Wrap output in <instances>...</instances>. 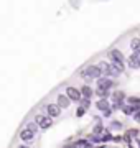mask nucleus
I'll list each match as a JSON object with an SVG mask.
<instances>
[{
  "label": "nucleus",
  "instance_id": "obj_25",
  "mask_svg": "<svg viewBox=\"0 0 140 148\" xmlns=\"http://www.w3.org/2000/svg\"><path fill=\"white\" fill-rule=\"evenodd\" d=\"M84 112H86V109H84V107H78V110H76V117H82L84 115Z\"/></svg>",
  "mask_w": 140,
  "mask_h": 148
},
{
  "label": "nucleus",
  "instance_id": "obj_11",
  "mask_svg": "<svg viewBox=\"0 0 140 148\" xmlns=\"http://www.w3.org/2000/svg\"><path fill=\"white\" fill-rule=\"evenodd\" d=\"M58 106L61 107V109H68V107L71 106V101H69V97L65 94H59L58 95Z\"/></svg>",
  "mask_w": 140,
  "mask_h": 148
},
{
  "label": "nucleus",
  "instance_id": "obj_14",
  "mask_svg": "<svg viewBox=\"0 0 140 148\" xmlns=\"http://www.w3.org/2000/svg\"><path fill=\"white\" fill-rule=\"evenodd\" d=\"M130 49H132L134 53L140 54V40L139 38H134V40L130 41Z\"/></svg>",
  "mask_w": 140,
  "mask_h": 148
},
{
  "label": "nucleus",
  "instance_id": "obj_28",
  "mask_svg": "<svg viewBox=\"0 0 140 148\" xmlns=\"http://www.w3.org/2000/svg\"><path fill=\"white\" fill-rule=\"evenodd\" d=\"M112 142H115V143H120L122 142V137L119 135V137H112Z\"/></svg>",
  "mask_w": 140,
  "mask_h": 148
},
{
  "label": "nucleus",
  "instance_id": "obj_7",
  "mask_svg": "<svg viewBox=\"0 0 140 148\" xmlns=\"http://www.w3.org/2000/svg\"><path fill=\"white\" fill-rule=\"evenodd\" d=\"M35 135H36V133L33 132V130H30L28 127H25L22 132H20V140H23L25 143H30V142H33Z\"/></svg>",
  "mask_w": 140,
  "mask_h": 148
},
{
  "label": "nucleus",
  "instance_id": "obj_3",
  "mask_svg": "<svg viewBox=\"0 0 140 148\" xmlns=\"http://www.w3.org/2000/svg\"><path fill=\"white\" fill-rule=\"evenodd\" d=\"M99 68L102 71V76H107V77H117L119 74H120L112 63H104L102 61V63L99 64Z\"/></svg>",
  "mask_w": 140,
  "mask_h": 148
},
{
  "label": "nucleus",
  "instance_id": "obj_10",
  "mask_svg": "<svg viewBox=\"0 0 140 148\" xmlns=\"http://www.w3.org/2000/svg\"><path fill=\"white\" fill-rule=\"evenodd\" d=\"M109 58H110V61H125V56L120 49H110L109 51Z\"/></svg>",
  "mask_w": 140,
  "mask_h": 148
},
{
  "label": "nucleus",
  "instance_id": "obj_6",
  "mask_svg": "<svg viewBox=\"0 0 140 148\" xmlns=\"http://www.w3.org/2000/svg\"><path fill=\"white\" fill-rule=\"evenodd\" d=\"M127 66L130 69H140V54L134 53L127 58Z\"/></svg>",
  "mask_w": 140,
  "mask_h": 148
},
{
  "label": "nucleus",
  "instance_id": "obj_20",
  "mask_svg": "<svg viewBox=\"0 0 140 148\" xmlns=\"http://www.w3.org/2000/svg\"><path fill=\"white\" fill-rule=\"evenodd\" d=\"M92 133H96V135H101V133H104V127H102V123H97L96 127H94V130H92Z\"/></svg>",
  "mask_w": 140,
  "mask_h": 148
},
{
  "label": "nucleus",
  "instance_id": "obj_5",
  "mask_svg": "<svg viewBox=\"0 0 140 148\" xmlns=\"http://www.w3.org/2000/svg\"><path fill=\"white\" fill-rule=\"evenodd\" d=\"M66 95L69 97L71 102H79V99H81V92H79V89H76V87H73V86L66 87Z\"/></svg>",
  "mask_w": 140,
  "mask_h": 148
},
{
  "label": "nucleus",
  "instance_id": "obj_23",
  "mask_svg": "<svg viewBox=\"0 0 140 148\" xmlns=\"http://www.w3.org/2000/svg\"><path fill=\"white\" fill-rule=\"evenodd\" d=\"M114 109H115V110H119V109H122V107H124V99H122V101H114Z\"/></svg>",
  "mask_w": 140,
  "mask_h": 148
},
{
  "label": "nucleus",
  "instance_id": "obj_21",
  "mask_svg": "<svg viewBox=\"0 0 140 148\" xmlns=\"http://www.w3.org/2000/svg\"><path fill=\"white\" fill-rule=\"evenodd\" d=\"M110 140H112V135L109 132H106L102 137H101V143H107V142H110Z\"/></svg>",
  "mask_w": 140,
  "mask_h": 148
},
{
  "label": "nucleus",
  "instance_id": "obj_19",
  "mask_svg": "<svg viewBox=\"0 0 140 148\" xmlns=\"http://www.w3.org/2000/svg\"><path fill=\"white\" fill-rule=\"evenodd\" d=\"M127 102L132 104V106H140V97H134V95H130V97H127Z\"/></svg>",
  "mask_w": 140,
  "mask_h": 148
},
{
  "label": "nucleus",
  "instance_id": "obj_12",
  "mask_svg": "<svg viewBox=\"0 0 140 148\" xmlns=\"http://www.w3.org/2000/svg\"><path fill=\"white\" fill-rule=\"evenodd\" d=\"M139 109H140V106H132V104H129V106H124L120 110L124 112L125 115H132V114H134L135 110H139Z\"/></svg>",
  "mask_w": 140,
  "mask_h": 148
},
{
  "label": "nucleus",
  "instance_id": "obj_13",
  "mask_svg": "<svg viewBox=\"0 0 140 148\" xmlns=\"http://www.w3.org/2000/svg\"><path fill=\"white\" fill-rule=\"evenodd\" d=\"M107 107H110V106H109V101H106V99H102V97H101V101L96 102V109H97V110L102 112V110H106Z\"/></svg>",
  "mask_w": 140,
  "mask_h": 148
},
{
  "label": "nucleus",
  "instance_id": "obj_4",
  "mask_svg": "<svg viewBox=\"0 0 140 148\" xmlns=\"http://www.w3.org/2000/svg\"><path fill=\"white\" fill-rule=\"evenodd\" d=\"M115 82H114L110 77L107 76H101V77H97V87H104V89H112Z\"/></svg>",
  "mask_w": 140,
  "mask_h": 148
},
{
  "label": "nucleus",
  "instance_id": "obj_29",
  "mask_svg": "<svg viewBox=\"0 0 140 148\" xmlns=\"http://www.w3.org/2000/svg\"><path fill=\"white\" fill-rule=\"evenodd\" d=\"M135 140H137V145L140 147V138H137V137H135Z\"/></svg>",
  "mask_w": 140,
  "mask_h": 148
},
{
  "label": "nucleus",
  "instance_id": "obj_8",
  "mask_svg": "<svg viewBox=\"0 0 140 148\" xmlns=\"http://www.w3.org/2000/svg\"><path fill=\"white\" fill-rule=\"evenodd\" d=\"M46 114H48L49 117L56 119V117L61 115V107H59L58 104H48V106H46Z\"/></svg>",
  "mask_w": 140,
  "mask_h": 148
},
{
  "label": "nucleus",
  "instance_id": "obj_27",
  "mask_svg": "<svg viewBox=\"0 0 140 148\" xmlns=\"http://www.w3.org/2000/svg\"><path fill=\"white\" fill-rule=\"evenodd\" d=\"M132 115H134V120L140 122V109H139V110H135L134 114H132Z\"/></svg>",
  "mask_w": 140,
  "mask_h": 148
},
{
  "label": "nucleus",
  "instance_id": "obj_15",
  "mask_svg": "<svg viewBox=\"0 0 140 148\" xmlns=\"http://www.w3.org/2000/svg\"><path fill=\"white\" fill-rule=\"evenodd\" d=\"M79 92H81V95H84V97H92V94H94V90H92L89 86H82L81 89H79Z\"/></svg>",
  "mask_w": 140,
  "mask_h": 148
},
{
  "label": "nucleus",
  "instance_id": "obj_22",
  "mask_svg": "<svg viewBox=\"0 0 140 148\" xmlns=\"http://www.w3.org/2000/svg\"><path fill=\"white\" fill-rule=\"evenodd\" d=\"M27 127L30 128V130H33L35 133H36V132H38V128H40V127L36 125V122H30V123H27Z\"/></svg>",
  "mask_w": 140,
  "mask_h": 148
},
{
  "label": "nucleus",
  "instance_id": "obj_18",
  "mask_svg": "<svg viewBox=\"0 0 140 148\" xmlns=\"http://www.w3.org/2000/svg\"><path fill=\"white\" fill-rule=\"evenodd\" d=\"M112 99L114 101H122V99H125V94L122 92V90H114Z\"/></svg>",
  "mask_w": 140,
  "mask_h": 148
},
{
  "label": "nucleus",
  "instance_id": "obj_9",
  "mask_svg": "<svg viewBox=\"0 0 140 148\" xmlns=\"http://www.w3.org/2000/svg\"><path fill=\"white\" fill-rule=\"evenodd\" d=\"M137 135H139V130H135V128H130V130H127V132H125V135L122 137V140H124V142L130 147V145H132V138H135Z\"/></svg>",
  "mask_w": 140,
  "mask_h": 148
},
{
  "label": "nucleus",
  "instance_id": "obj_24",
  "mask_svg": "<svg viewBox=\"0 0 140 148\" xmlns=\"http://www.w3.org/2000/svg\"><path fill=\"white\" fill-rule=\"evenodd\" d=\"M110 128H119V130H120V128H122V122L114 120L112 123H110Z\"/></svg>",
  "mask_w": 140,
  "mask_h": 148
},
{
  "label": "nucleus",
  "instance_id": "obj_1",
  "mask_svg": "<svg viewBox=\"0 0 140 148\" xmlns=\"http://www.w3.org/2000/svg\"><path fill=\"white\" fill-rule=\"evenodd\" d=\"M79 76L86 81H92V79L101 77V76H102V71H101L99 66H87L86 69H82L81 73H79Z\"/></svg>",
  "mask_w": 140,
  "mask_h": 148
},
{
  "label": "nucleus",
  "instance_id": "obj_26",
  "mask_svg": "<svg viewBox=\"0 0 140 148\" xmlns=\"http://www.w3.org/2000/svg\"><path fill=\"white\" fill-rule=\"evenodd\" d=\"M102 115L104 117H110V115H112V109H110V107H107L106 110H102Z\"/></svg>",
  "mask_w": 140,
  "mask_h": 148
},
{
  "label": "nucleus",
  "instance_id": "obj_17",
  "mask_svg": "<svg viewBox=\"0 0 140 148\" xmlns=\"http://www.w3.org/2000/svg\"><path fill=\"white\" fill-rule=\"evenodd\" d=\"M73 145H74V147H92V142H89V140H84V138H81V140L74 142Z\"/></svg>",
  "mask_w": 140,
  "mask_h": 148
},
{
  "label": "nucleus",
  "instance_id": "obj_16",
  "mask_svg": "<svg viewBox=\"0 0 140 148\" xmlns=\"http://www.w3.org/2000/svg\"><path fill=\"white\" fill-rule=\"evenodd\" d=\"M94 94H97L99 97H102V99H107V97H109V89H104V87H97Z\"/></svg>",
  "mask_w": 140,
  "mask_h": 148
},
{
  "label": "nucleus",
  "instance_id": "obj_2",
  "mask_svg": "<svg viewBox=\"0 0 140 148\" xmlns=\"http://www.w3.org/2000/svg\"><path fill=\"white\" fill-rule=\"evenodd\" d=\"M35 122H36V125L40 128H49V127H53V117H49V115H43V114H36L35 115Z\"/></svg>",
  "mask_w": 140,
  "mask_h": 148
}]
</instances>
